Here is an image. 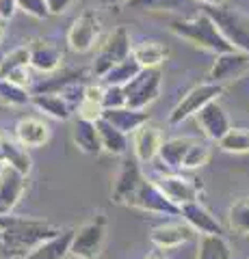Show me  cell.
Here are the masks:
<instances>
[{
    "label": "cell",
    "mask_w": 249,
    "mask_h": 259,
    "mask_svg": "<svg viewBox=\"0 0 249 259\" xmlns=\"http://www.w3.org/2000/svg\"><path fill=\"white\" fill-rule=\"evenodd\" d=\"M95 130H98V139H100L102 151L113 153V156H126V153H128L130 143H128V136L124 132H119L117 127L106 123L104 119L95 121Z\"/></svg>",
    "instance_id": "cell-23"
},
{
    "label": "cell",
    "mask_w": 249,
    "mask_h": 259,
    "mask_svg": "<svg viewBox=\"0 0 249 259\" xmlns=\"http://www.w3.org/2000/svg\"><path fill=\"white\" fill-rule=\"evenodd\" d=\"M204 13L215 22L217 30L223 35V39L234 48V50L243 52L249 56V30L240 26V22L234 18V13L228 11L223 5L219 7H206Z\"/></svg>",
    "instance_id": "cell-6"
},
{
    "label": "cell",
    "mask_w": 249,
    "mask_h": 259,
    "mask_svg": "<svg viewBox=\"0 0 249 259\" xmlns=\"http://www.w3.org/2000/svg\"><path fill=\"white\" fill-rule=\"evenodd\" d=\"M154 184H156V188L178 207L184 203H191V201H197L199 190H202V184H197V180H189V177L178 175V173L160 175L154 180Z\"/></svg>",
    "instance_id": "cell-9"
},
{
    "label": "cell",
    "mask_w": 249,
    "mask_h": 259,
    "mask_svg": "<svg viewBox=\"0 0 249 259\" xmlns=\"http://www.w3.org/2000/svg\"><path fill=\"white\" fill-rule=\"evenodd\" d=\"M182 221L187 223L193 231H199L202 236H221V223L208 212V209L199 203V201H191V203L180 205V214Z\"/></svg>",
    "instance_id": "cell-15"
},
{
    "label": "cell",
    "mask_w": 249,
    "mask_h": 259,
    "mask_svg": "<svg viewBox=\"0 0 249 259\" xmlns=\"http://www.w3.org/2000/svg\"><path fill=\"white\" fill-rule=\"evenodd\" d=\"M3 139H5V136H0V164H5V158H3Z\"/></svg>",
    "instance_id": "cell-47"
},
{
    "label": "cell",
    "mask_w": 249,
    "mask_h": 259,
    "mask_svg": "<svg viewBox=\"0 0 249 259\" xmlns=\"http://www.w3.org/2000/svg\"><path fill=\"white\" fill-rule=\"evenodd\" d=\"M28 54H30V63L37 71H42V74H52V71L59 69V65L63 61V50L48 41V39H37L28 46Z\"/></svg>",
    "instance_id": "cell-18"
},
{
    "label": "cell",
    "mask_w": 249,
    "mask_h": 259,
    "mask_svg": "<svg viewBox=\"0 0 249 259\" xmlns=\"http://www.w3.org/2000/svg\"><path fill=\"white\" fill-rule=\"evenodd\" d=\"M33 106L44 112V115L52 117V119H59V121H67L72 117V108L65 104V100L59 95V93H33L30 97Z\"/></svg>",
    "instance_id": "cell-25"
},
{
    "label": "cell",
    "mask_w": 249,
    "mask_h": 259,
    "mask_svg": "<svg viewBox=\"0 0 249 259\" xmlns=\"http://www.w3.org/2000/svg\"><path fill=\"white\" fill-rule=\"evenodd\" d=\"M160 82H163V74L158 67L141 69L130 82H126L124 95H126V106L134 110H146L150 104H154L160 95Z\"/></svg>",
    "instance_id": "cell-3"
},
{
    "label": "cell",
    "mask_w": 249,
    "mask_h": 259,
    "mask_svg": "<svg viewBox=\"0 0 249 259\" xmlns=\"http://www.w3.org/2000/svg\"><path fill=\"white\" fill-rule=\"evenodd\" d=\"M0 253L9 259H24L37 244L59 236L63 229L50 221L5 214L0 216Z\"/></svg>",
    "instance_id": "cell-1"
},
{
    "label": "cell",
    "mask_w": 249,
    "mask_h": 259,
    "mask_svg": "<svg viewBox=\"0 0 249 259\" xmlns=\"http://www.w3.org/2000/svg\"><path fill=\"white\" fill-rule=\"evenodd\" d=\"M0 102L7 106H24L30 102V93L24 87H18L9 80L0 78Z\"/></svg>",
    "instance_id": "cell-33"
},
{
    "label": "cell",
    "mask_w": 249,
    "mask_h": 259,
    "mask_svg": "<svg viewBox=\"0 0 249 259\" xmlns=\"http://www.w3.org/2000/svg\"><path fill=\"white\" fill-rule=\"evenodd\" d=\"M63 100H65V104L67 106L74 110L80 102L85 100V87L80 84V80H76V82H72V84H67L65 89H61V93H59Z\"/></svg>",
    "instance_id": "cell-37"
},
{
    "label": "cell",
    "mask_w": 249,
    "mask_h": 259,
    "mask_svg": "<svg viewBox=\"0 0 249 259\" xmlns=\"http://www.w3.org/2000/svg\"><path fill=\"white\" fill-rule=\"evenodd\" d=\"M15 136L22 147H42L50 139V125L37 117H26L20 119L15 125Z\"/></svg>",
    "instance_id": "cell-19"
},
{
    "label": "cell",
    "mask_w": 249,
    "mask_h": 259,
    "mask_svg": "<svg viewBox=\"0 0 249 259\" xmlns=\"http://www.w3.org/2000/svg\"><path fill=\"white\" fill-rule=\"evenodd\" d=\"M130 56L141 65V69H152L163 65V61L169 56V48L160 41H154V39H146V41L132 46Z\"/></svg>",
    "instance_id": "cell-22"
},
{
    "label": "cell",
    "mask_w": 249,
    "mask_h": 259,
    "mask_svg": "<svg viewBox=\"0 0 249 259\" xmlns=\"http://www.w3.org/2000/svg\"><path fill=\"white\" fill-rule=\"evenodd\" d=\"M182 0H130L132 7H143V9H175Z\"/></svg>",
    "instance_id": "cell-40"
},
{
    "label": "cell",
    "mask_w": 249,
    "mask_h": 259,
    "mask_svg": "<svg viewBox=\"0 0 249 259\" xmlns=\"http://www.w3.org/2000/svg\"><path fill=\"white\" fill-rule=\"evenodd\" d=\"M130 50H132V41H130V35H128V30L124 26L115 28L106 37V41L102 44L98 56H95L93 74L98 76V78H104L115 63L124 61L126 56H130Z\"/></svg>",
    "instance_id": "cell-5"
},
{
    "label": "cell",
    "mask_w": 249,
    "mask_h": 259,
    "mask_svg": "<svg viewBox=\"0 0 249 259\" xmlns=\"http://www.w3.org/2000/svg\"><path fill=\"white\" fill-rule=\"evenodd\" d=\"M100 106H102V110H111V108H122V106H126L124 89H122V87H115V84H106V87H104V93H102Z\"/></svg>",
    "instance_id": "cell-36"
},
{
    "label": "cell",
    "mask_w": 249,
    "mask_h": 259,
    "mask_svg": "<svg viewBox=\"0 0 249 259\" xmlns=\"http://www.w3.org/2000/svg\"><path fill=\"white\" fill-rule=\"evenodd\" d=\"M191 143H193L191 139H167V141L160 143L156 158L169 168H180L184 153H187V149L191 147Z\"/></svg>",
    "instance_id": "cell-26"
},
{
    "label": "cell",
    "mask_w": 249,
    "mask_h": 259,
    "mask_svg": "<svg viewBox=\"0 0 249 259\" xmlns=\"http://www.w3.org/2000/svg\"><path fill=\"white\" fill-rule=\"evenodd\" d=\"M104 240H106V216L98 214L89 223L74 229L72 244H69V255L80 257V259H93L102 253Z\"/></svg>",
    "instance_id": "cell-4"
},
{
    "label": "cell",
    "mask_w": 249,
    "mask_h": 259,
    "mask_svg": "<svg viewBox=\"0 0 249 259\" xmlns=\"http://www.w3.org/2000/svg\"><path fill=\"white\" fill-rule=\"evenodd\" d=\"M143 259H167L165 257V250H160V248H156V250H150V253L143 257Z\"/></svg>",
    "instance_id": "cell-45"
},
{
    "label": "cell",
    "mask_w": 249,
    "mask_h": 259,
    "mask_svg": "<svg viewBox=\"0 0 249 259\" xmlns=\"http://www.w3.org/2000/svg\"><path fill=\"white\" fill-rule=\"evenodd\" d=\"M128 205L143 209V212H150V214H165V216H178L180 214V207L173 205L171 201L156 188L154 182H148V180L141 182V186L130 197V201H128Z\"/></svg>",
    "instance_id": "cell-8"
},
{
    "label": "cell",
    "mask_w": 249,
    "mask_h": 259,
    "mask_svg": "<svg viewBox=\"0 0 249 259\" xmlns=\"http://www.w3.org/2000/svg\"><path fill=\"white\" fill-rule=\"evenodd\" d=\"M247 69H249V56L247 54L238 52V50L217 54V59L210 67V82L223 87V82H230V80L243 76Z\"/></svg>",
    "instance_id": "cell-13"
},
{
    "label": "cell",
    "mask_w": 249,
    "mask_h": 259,
    "mask_svg": "<svg viewBox=\"0 0 249 259\" xmlns=\"http://www.w3.org/2000/svg\"><path fill=\"white\" fill-rule=\"evenodd\" d=\"M30 63V54H28V46H20L11 50L9 54L0 61V78H5L9 71L18 69V67H28Z\"/></svg>",
    "instance_id": "cell-35"
},
{
    "label": "cell",
    "mask_w": 249,
    "mask_h": 259,
    "mask_svg": "<svg viewBox=\"0 0 249 259\" xmlns=\"http://www.w3.org/2000/svg\"><path fill=\"white\" fill-rule=\"evenodd\" d=\"M3 158L11 168H15L22 175H28L30 168H33V160H30L26 147H22L20 143L3 139Z\"/></svg>",
    "instance_id": "cell-27"
},
{
    "label": "cell",
    "mask_w": 249,
    "mask_h": 259,
    "mask_svg": "<svg viewBox=\"0 0 249 259\" xmlns=\"http://www.w3.org/2000/svg\"><path fill=\"white\" fill-rule=\"evenodd\" d=\"M72 233H74V229H63L59 236L37 244L24 259H65L69 255Z\"/></svg>",
    "instance_id": "cell-21"
},
{
    "label": "cell",
    "mask_w": 249,
    "mask_h": 259,
    "mask_svg": "<svg viewBox=\"0 0 249 259\" xmlns=\"http://www.w3.org/2000/svg\"><path fill=\"white\" fill-rule=\"evenodd\" d=\"M80 76H83V71H76V69H67V71H63V74H54L50 78H44L42 82L33 84V93H61V89H65L67 84L80 80Z\"/></svg>",
    "instance_id": "cell-29"
},
{
    "label": "cell",
    "mask_w": 249,
    "mask_h": 259,
    "mask_svg": "<svg viewBox=\"0 0 249 259\" xmlns=\"http://www.w3.org/2000/svg\"><path fill=\"white\" fill-rule=\"evenodd\" d=\"M228 221L232 231L249 236V197H240L228 209Z\"/></svg>",
    "instance_id": "cell-31"
},
{
    "label": "cell",
    "mask_w": 249,
    "mask_h": 259,
    "mask_svg": "<svg viewBox=\"0 0 249 259\" xmlns=\"http://www.w3.org/2000/svg\"><path fill=\"white\" fill-rule=\"evenodd\" d=\"M98 35H100V22H98V18H95V13L87 11V13L80 15V18H76L74 24L69 26V30H67V46L74 52L85 54L95 46Z\"/></svg>",
    "instance_id": "cell-10"
},
{
    "label": "cell",
    "mask_w": 249,
    "mask_h": 259,
    "mask_svg": "<svg viewBox=\"0 0 249 259\" xmlns=\"http://www.w3.org/2000/svg\"><path fill=\"white\" fill-rule=\"evenodd\" d=\"M208 160H210V147H208L206 143L193 141V143H191V147L187 149V153H184V160H182V166H180V168L193 171V168L204 166Z\"/></svg>",
    "instance_id": "cell-34"
},
{
    "label": "cell",
    "mask_w": 249,
    "mask_h": 259,
    "mask_svg": "<svg viewBox=\"0 0 249 259\" xmlns=\"http://www.w3.org/2000/svg\"><path fill=\"white\" fill-rule=\"evenodd\" d=\"M0 238H3V231H0Z\"/></svg>",
    "instance_id": "cell-50"
},
{
    "label": "cell",
    "mask_w": 249,
    "mask_h": 259,
    "mask_svg": "<svg viewBox=\"0 0 249 259\" xmlns=\"http://www.w3.org/2000/svg\"><path fill=\"white\" fill-rule=\"evenodd\" d=\"M78 119H85V121H98L102 117V106L95 102H89V100H83L78 104Z\"/></svg>",
    "instance_id": "cell-39"
},
{
    "label": "cell",
    "mask_w": 249,
    "mask_h": 259,
    "mask_svg": "<svg viewBox=\"0 0 249 259\" xmlns=\"http://www.w3.org/2000/svg\"><path fill=\"white\" fill-rule=\"evenodd\" d=\"M15 5H18V9L33 15L37 20H44L50 15L48 13V7H46V0H15Z\"/></svg>",
    "instance_id": "cell-38"
},
{
    "label": "cell",
    "mask_w": 249,
    "mask_h": 259,
    "mask_svg": "<svg viewBox=\"0 0 249 259\" xmlns=\"http://www.w3.org/2000/svg\"><path fill=\"white\" fill-rule=\"evenodd\" d=\"M65 259H80V257H74V255H67Z\"/></svg>",
    "instance_id": "cell-49"
},
{
    "label": "cell",
    "mask_w": 249,
    "mask_h": 259,
    "mask_svg": "<svg viewBox=\"0 0 249 259\" xmlns=\"http://www.w3.org/2000/svg\"><path fill=\"white\" fill-rule=\"evenodd\" d=\"M5 80H9V82H13V84H18V87H24V89H26V87L30 84V74H28V69H26V67H18V69L9 71V74L5 76Z\"/></svg>",
    "instance_id": "cell-41"
},
{
    "label": "cell",
    "mask_w": 249,
    "mask_h": 259,
    "mask_svg": "<svg viewBox=\"0 0 249 259\" xmlns=\"http://www.w3.org/2000/svg\"><path fill=\"white\" fill-rule=\"evenodd\" d=\"M72 3H74V0H46V7H48V13L50 15H61Z\"/></svg>",
    "instance_id": "cell-42"
},
{
    "label": "cell",
    "mask_w": 249,
    "mask_h": 259,
    "mask_svg": "<svg viewBox=\"0 0 249 259\" xmlns=\"http://www.w3.org/2000/svg\"><path fill=\"white\" fill-rule=\"evenodd\" d=\"M72 136H74L76 147L83 153H87V156H98V153H102L100 139H98V130H95L93 121L76 119L74 130H72Z\"/></svg>",
    "instance_id": "cell-24"
},
{
    "label": "cell",
    "mask_w": 249,
    "mask_h": 259,
    "mask_svg": "<svg viewBox=\"0 0 249 259\" xmlns=\"http://www.w3.org/2000/svg\"><path fill=\"white\" fill-rule=\"evenodd\" d=\"M3 35H5V28H3V22H0V39H3Z\"/></svg>",
    "instance_id": "cell-48"
},
{
    "label": "cell",
    "mask_w": 249,
    "mask_h": 259,
    "mask_svg": "<svg viewBox=\"0 0 249 259\" xmlns=\"http://www.w3.org/2000/svg\"><path fill=\"white\" fill-rule=\"evenodd\" d=\"M219 147L228 153H247L249 151V130L247 127H230L226 136L219 141Z\"/></svg>",
    "instance_id": "cell-32"
},
{
    "label": "cell",
    "mask_w": 249,
    "mask_h": 259,
    "mask_svg": "<svg viewBox=\"0 0 249 259\" xmlns=\"http://www.w3.org/2000/svg\"><path fill=\"white\" fill-rule=\"evenodd\" d=\"M197 119L199 127H202V132L208 136L210 141H217L219 143L223 136H226V132L232 127L230 125V119H228V112L223 110V106L219 102H208L204 108H199L195 115H193Z\"/></svg>",
    "instance_id": "cell-14"
},
{
    "label": "cell",
    "mask_w": 249,
    "mask_h": 259,
    "mask_svg": "<svg viewBox=\"0 0 249 259\" xmlns=\"http://www.w3.org/2000/svg\"><path fill=\"white\" fill-rule=\"evenodd\" d=\"M193 233L195 231H193L184 221H180V223H165V225L152 229L150 242L160 250H171V248H178L182 244H187V242L193 238Z\"/></svg>",
    "instance_id": "cell-16"
},
{
    "label": "cell",
    "mask_w": 249,
    "mask_h": 259,
    "mask_svg": "<svg viewBox=\"0 0 249 259\" xmlns=\"http://www.w3.org/2000/svg\"><path fill=\"white\" fill-rule=\"evenodd\" d=\"M143 180L146 177L141 173V162L136 158L126 156L122 162V168L117 173V180L113 184V201L119 205H128V201H130V197L136 192Z\"/></svg>",
    "instance_id": "cell-11"
},
{
    "label": "cell",
    "mask_w": 249,
    "mask_h": 259,
    "mask_svg": "<svg viewBox=\"0 0 249 259\" xmlns=\"http://www.w3.org/2000/svg\"><path fill=\"white\" fill-rule=\"evenodd\" d=\"M221 93H223V87L215 84V82H204V84L193 87L191 91L175 104V108L169 112V123L178 125L182 121H187L189 117L195 115L199 108H204L208 102H215Z\"/></svg>",
    "instance_id": "cell-7"
},
{
    "label": "cell",
    "mask_w": 249,
    "mask_h": 259,
    "mask_svg": "<svg viewBox=\"0 0 249 259\" xmlns=\"http://www.w3.org/2000/svg\"><path fill=\"white\" fill-rule=\"evenodd\" d=\"M163 143V136H160V130L156 125H152L150 121L143 123L139 130L132 132V145H134V158L141 162V164H148V162L156 160L158 156V147Z\"/></svg>",
    "instance_id": "cell-17"
},
{
    "label": "cell",
    "mask_w": 249,
    "mask_h": 259,
    "mask_svg": "<svg viewBox=\"0 0 249 259\" xmlns=\"http://www.w3.org/2000/svg\"><path fill=\"white\" fill-rule=\"evenodd\" d=\"M197 259H230V246L223 236H202Z\"/></svg>",
    "instance_id": "cell-30"
},
{
    "label": "cell",
    "mask_w": 249,
    "mask_h": 259,
    "mask_svg": "<svg viewBox=\"0 0 249 259\" xmlns=\"http://www.w3.org/2000/svg\"><path fill=\"white\" fill-rule=\"evenodd\" d=\"M141 71V65L136 63L132 56H126L124 61H119V63H115L113 67L109 69V74L104 76L102 80L106 84H115V87H124L126 82H130V80L139 74Z\"/></svg>",
    "instance_id": "cell-28"
},
{
    "label": "cell",
    "mask_w": 249,
    "mask_h": 259,
    "mask_svg": "<svg viewBox=\"0 0 249 259\" xmlns=\"http://www.w3.org/2000/svg\"><path fill=\"white\" fill-rule=\"evenodd\" d=\"M247 259H249V257H247Z\"/></svg>",
    "instance_id": "cell-51"
},
{
    "label": "cell",
    "mask_w": 249,
    "mask_h": 259,
    "mask_svg": "<svg viewBox=\"0 0 249 259\" xmlns=\"http://www.w3.org/2000/svg\"><path fill=\"white\" fill-rule=\"evenodd\" d=\"M100 119H104L106 123H111L113 127H117L119 132H124L126 136L132 134L134 130H139L143 123H148V121H150L148 112L134 110V108H128V106L102 110V117H100Z\"/></svg>",
    "instance_id": "cell-20"
},
{
    "label": "cell",
    "mask_w": 249,
    "mask_h": 259,
    "mask_svg": "<svg viewBox=\"0 0 249 259\" xmlns=\"http://www.w3.org/2000/svg\"><path fill=\"white\" fill-rule=\"evenodd\" d=\"M102 93H104V87H100V84H89V87H85V100H89V102L100 104V102H102Z\"/></svg>",
    "instance_id": "cell-44"
},
{
    "label": "cell",
    "mask_w": 249,
    "mask_h": 259,
    "mask_svg": "<svg viewBox=\"0 0 249 259\" xmlns=\"http://www.w3.org/2000/svg\"><path fill=\"white\" fill-rule=\"evenodd\" d=\"M171 32L178 35L187 41L195 44L199 48H204L208 52H215V54H223V52H230L234 50L219 30H217L215 22L208 18L206 13H199L195 18H184V20H173L171 22Z\"/></svg>",
    "instance_id": "cell-2"
},
{
    "label": "cell",
    "mask_w": 249,
    "mask_h": 259,
    "mask_svg": "<svg viewBox=\"0 0 249 259\" xmlns=\"http://www.w3.org/2000/svg\"><path fill=\"white\" fill-rule=\"evenodd\" d=\"M24 190H26V175L18 173L9 164L0 168V216L13 212Z\"/></svg>",
    "instance_id": "cell-12"
},
{
    "label": "cell",
    "mask_w": 249,
    "mask_h": 259,
    "mask_svg": "<svg viewBox=\"0 0 249 259\" xmlns=\"http://www.w3.org/2000/svg\"><path fill=\"white\" fill-rule=\"evenodd\" d=\"M199 3H204L206 7H219V5L226 3V0H199Z\"/></svg>",
    "instance_id": "cell-46"
},
{
    "label": "cell",
    "mask_w": 249,
    "mask_h": 259,
    "mask_svg": "<svg viewBox=\"0 0 249 259\" xmlns=\"http://www.w3.org/2000/svg\"><path fill=\"white\" fill-rule=\"evenodd\" d=\"M15 11H18V5L15 0H0V22L3 20H11Z\"/></svg>",
    "instance_id": "cell-43"
}]
</instances>
